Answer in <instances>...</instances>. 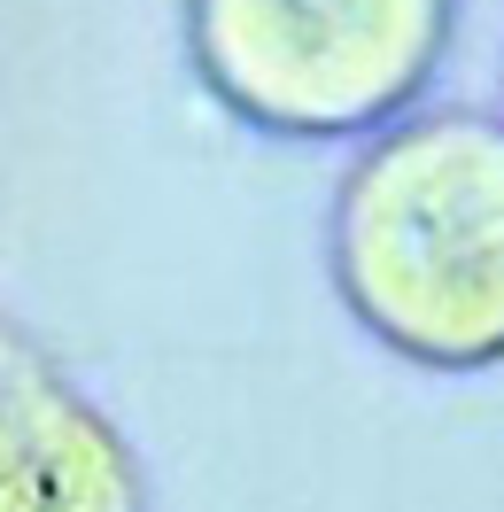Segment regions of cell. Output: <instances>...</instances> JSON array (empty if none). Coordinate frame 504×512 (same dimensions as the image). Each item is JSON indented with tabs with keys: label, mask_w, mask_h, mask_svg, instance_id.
I'll return each instance as SVG.
<instances>
[{
	"label": "cell",
	"mask_w": 504,
	"mask_h": 512,
	"mask_svg": "<svg viewBox=\"0 0 504 512\" xmlns=\"http://www.w3.org/2000/svg\"><path fill=\"white\" fill-rule=\"evenodd\" d=\"M349 319L427 373L504 365V117L427 109L365 132L326 218Z\"/></svg>",
	"instance_id": "obj_1"
},
{
	"label": "cell",
	"mask_w": 504,
	"mask_h": 512,
	"mask_svg": "<svg viewBox=\"0 0 504 512\" xmlns=\"http://www.w3.org/2000/svg\"><path fill=\"white\" fill-rule=\"evenodd\" d=\"M458 0H187L194 78L272 140H365L427 94Z\"/></svg>",
	"instance_id": "obj_2"
},
{
	"label": "cell",
	"mask_w": 504,
	"mask_h": 512,
	"mask_svg": "<svg viewBox=\"0 0 504 512\" xmlns=\"http://www.w3.org/2000/svg\"><path fill=\"white\" fill-rule=\"evenodd\" d=\"M148 481L86 388L0 311V512H132Z\"/></svg>",
	"instance_id": "obj_3"
}]
</instances>
